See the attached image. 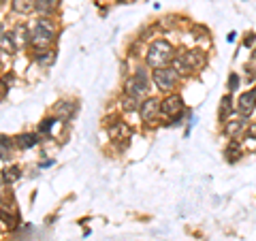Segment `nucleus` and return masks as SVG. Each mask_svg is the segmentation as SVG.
I'll list each match as a JSON object with an SVG mask.
<instances>
[{"instance_id": "nucleus-30", "label": "nucleus", "mask_w": 256, "mask_h": 241, "mask_svg": "<svg viewBox=\"0 0 256 241\" xmlns=\"http://www.w3.org/2000/svg\"><path fill=\"white\" fill-rule=\"evenodd\" d=\"M118 2H126V0H118Z\"/></svg>"}, {"instance_id": "nucleus-19", "label": "nucleus", "mask_w": 256, "mask_h": 241, "mask_svg": "<svg viewBox=\"0 0 256 241\" xmlns=\"http://www.w3.org/2000/svg\"><path fill=\"white\" fill-rule=\"evenodd\" d=\"M120 105H122L124 111L132 114V111H139V105H141V102H139L137 98H132V96H124V98L120 100Z\"/></svg>"}, {"instance_id": "nucleus-5", "label": "nucleus", "mask_w": 256, "mask_h": 241, "mask_svg": "<svg viewBox=\"0 0 256 241\" xmlns=\"http://www.w3.org/2000/svg\"><path fill=\"white\" fill-rule=\"evenodd\" d=\"M254 109H256V88H250L248 92H244L242 96H239L237 111H239V116L248 120V118L254 114Z\"/></svg>"}, {"instance_id": "nucleus-28", "label": "nucleus", "mask_w": 256, "mask_h": 241, "mask_svg": "<svg viewBox=\"0 0 256 241\" xmlns=\"http://www.w3.org/2000/svg\"><path fill=\"white\" fill-rule=\"evenodd\" d=\"M0 36H4V26L2 24H0Z\"/></svg>"}, {"instance_id": "nucleus-2", "label": "nucleus", "mask_w": 256, "mask_h": 241, "mask_svg": "<svg viewBox=\"0 0 256 241\" xmlns=\"http://www.w3.org/2000/svg\"><path fill=\"white\" fill-rule=\"evenodd\" d=\"M124 92L126 96H132V98L137 100H146L148 98V92H150V77H148V70L139 66L137 70H134V75H130L126 79L124 84Z\"/></svg>"}, {"instance_id": "nucleus-12", "label": "nucleus", "mask_w": 256, "mask_h": 241, "mask_svg": "<svg viewBox=\"0 0 256 241\" xmlns=\"http://www.w3.org/2000/svg\"><path fill=\"white\" fill-rule=\"evenodd\" d=\"M60 0H36L34 2V11L41 13V18H50V15L58 9Z\"/></svg>"}, {"instance_id": "nucleus-22", "label": "nucleus", "mask_w": 256, "mask_h": 241, "mask_svg": "<svg viewBox=\"0 0 256 241\" xmlns=\"http://www.w3.org/2000/svg\"><path fill=\"white\" fill-rule=\"evenodd\" d=\"M239 82H242V79H239L237 73H230V75H228V92H230V94L239 90Z\"/></svg>"}, {"instance_id": "nucleus-15", "label": "nucleus", "mask_w": 256, "mask_h": 241, "mask_svg": "<svg viewBox=\"0 0 256 241\" xmlns=\"http://www.w3.org/2000/svg\"><path fill=\"white\" fill-rule=\"evenodd\" d=\"M36 143H38L36 134H30V132H26V134H20V136H15V146H18V148H22V150H30V148H34Z\"/></svg>"}, {"instance_id": "nucleus-14", "label": "nucleus", "mask_w": 256, "mask_h": 241, "mask_svg": "<svg viewBox=\"0 0 256 241\" xmlns=\"http://www.w3.org/2000/svg\"><path fill=\"white\" fill-rule=\"evenodd\" d=\"M109 136L111 139H128V136H130V128H128L124 122H116L109 128Z\"/></svg>"}, {"instance_id": "nucleus-21", "label": "nucleus", "mask_w": 256, "mask_h": 241, "mask_svg": "<svg viewBox=\"0 0 256 241\" xmlns=\"http://www.w3.org/2000/svg\"><path fill=\"white\" fill-rule=\"evenodd\" d=\"M256 43V32H246L244 38H242V45L246 47V50H252Z\"/></svg>"}, {"instance_id": "nucleus-18", "label": "nucleus", "mask_w": 256, "mask_h": 241, "mask_svg": "<svg viewBox=\"0 0 256 241\" xmlns=\"http://www.w3.org/2000/svg\"><path fill=\"white\" fill-rule=\"evenodd\" d=\"M54 60H56V52L54 50L36 52V62L41 64V66H50V64H54Z\"/></svg>"}, {"instance_id": "nucleus-23", "label": "nucleus", "mask_w": 256, "mask_h": 241, "mask_svg": "<svg viewBox=\"0 0 256 241\" xmlns=\"http://www.w3.org/2000/svg\"><path fill=\"white\" fill-rule=\"evenodd\" d=\"M54 124H56V120H54V118H47V120H43V122H41V126H38V130H41V132H50Z\"/></svg>"}, {"instance_id": "nucleus-27", "label": "nucleus", "mask_w": 256, "mask_h": 241, "mask_svg": "<svg viewBox=\"0 0 256 241\" xmlns=\"http://www.w3.org/2000/svg\"><path fill=\"white\" fill-rule=\"evenodd\" d=\"M235 36H237V34H235V32H230V34L226 36V41H228V43H233V41H235Z\"/></svg>"}, {"instance_id": "nucleus-25", "label": "nucleus", "mask_w": 256, "mask_h": 241, "mask_svg": "<svg viewBox=\"0 0 256 241\" xmlns=\"http://www.w3.org/2000/svg\"><path fill=\"white\" fill-rule=\"evenodd\" d=\"M0 50H15L13 47V41H11V36H0Z\"/></svg>"}, {"instance_id": "nucleus-9", "label": "nucleus", "mask_w": 256, "mask_h": 241, "mask_svg": "<svg viewBox=\"0 0 256 241\" xmlns=\"http://www.w3.org/2000/svg\"><path fill=\"white\" fill-rule=\"evenodd\" d=\"M224 158H226V162H230V164L239 162V160L244 158V146L237 139H230L228 146L224 148Z\"/></svg>"}, {"instance_id": "nucleus-1", "label": "nucleus", "mask_w": 256, "mask_h": 241, "mask_svg": "<svg viewBox=\"0 0 256 241\" xmlns=\"http://www.w3.org/2000/svg\"><path fill=\"white\" fill-rule=\"evenodd\" d=\"M173 58H175V50L169 41H164V38H156V41L148 47V54H146V62L152 68L171 66Z\"/></svg>"}, {"instance_id": "nucleus-8", "label": "nucleus", "mask_w": 256, "mask_h": 241, "mask_svg": "<svg viewBox=\"0 0 256 241\" xmlns=\"http://www.w3.org/2000/svg\"><path fill=\"white\" fill-rule=\"evenodd\" d=\"M248 128L246 124V118H230L228 122H224V136H228V139H237L239 134Z\"/></svg>"}, {"instance_id": "nucleus-24", "label": "nucleus", "mask_w": 256, "mask_h": 241, "mask_svg": "<svg viewBox=\"0 0 256 241\" xmlns=\"http://www.w3.org/2000/svg\"><path fill=\"white\" fill-rule=\"evenodd\" d=\"M246 82L248 84H254L256 82V70H254V66H248V64H246Z\"/></svg>"}, {"instance_id": "nucleus-26", "label": "nucleus", "mask_w": 256, "mask_h": 241, "mask_svg": "<svg viewBox=\"0 0 256 241\" xmlns=\"http://www.w3.org/2000/svg\"><path fill=\"white\" fill-rule=\"evenodd\" d=\"M246 134H248V139H254V141H256V122L248 124V128H246Z\"/></svg>"}, {"instance_id": "nucleus-20", "label": "nucleus", "mask_w": 256, "mask_h": 241, "mask_svg": "<svg viewBox=\"0 0 256 241\" xmlns=\"http://www.w3.org/2000/svg\"><path fill=\"white\" fill-rule=\"evenodd\" d=\"M2 173H4L2 178H4V182H6V184H13V182H18V180L22 178V171H20L18 166H9V168H4Z\"/></svg>"}, {"instance_id": "nucleus-6", "label": "nucleus", "mask_w": 256, "mask_h": 241, "mask_svg": "<svg viewBox=\"0 0 256 241\" xmlns=\"http://www.w3.org/2000/svg\"><path fill=\"white\" fill-rule=\"evenodd\" d=\"M139 114L143 118V122H154V120H158V116H162L160 114V100L154 98V96H148L139 105Z\"/></svg>"}, {"instance_id": "nucleus-16", "label": "nucleus", "mask_w": 256, "mask_h": 241, "mask_svg": "<svg viewBox=\"0 0 256 241\" xmlns=\"http://www.w3.org/2000/svg\"><path fill=\"white\" fill-rule=\"evenodd\" d=\"M11 6H13V11L20 13V15H26L30 11H34V2H32V0H13Z\"/></svg>"}, {"instance_id": "nucleus-17", "label": "nucleus", "mask_w": 256, "mask_h": 241, "mask_svg": "<svg viewBox=\"0 0 256 241\" xmlns=\"http://www.w3.org/2000/svg\"><path fill=\"white\" fill-rule=\"evenodd\" d=\"M11 152H13V141L9 139V136L0 134V158H2V160L11 158Z\"/></svg>"}, {"instance_id": "nucleus-13", "label": "nucleus", "mask_w": 256, "mask_h": 241, "mask_svg": "<svg viewBox=\"0 0 256 241\" xmlns=\"http://www.w3.org/2000/svg\"><path fill=\"white\" fill-rule=\"evenodd\" d=\"M75 111H77L75 102H58V105H56V116L62 120H70L75 116Z\"/></svg>"}, {"instance_id": "nucleus-31", "label": "nucleus", "mask_w": 256, "mask_h": 241, "mask_svg": "<svg viewBox=\"0 0 256 241\" xmlns=\"http://www.w3.org/2000/svg\"><path fill=\"white\" fill-rule=\"evenodd\" d=\"M0 2H6V0H0Z\"/></svg>"}, {"instance_id": "nucleus-4", "label": "nucleus", "mask_w": 256, "mask_h": 241, "mask_svg": "<svg viewBox=\"0 0 256 241\" xmlns=\"http://www.w3.org/2000/svg\"><path fill=\"white\" fill-rule=\"evenodd\" d=\"M184 111V100L180 94H166L162 100H160V114L166 118H182Z\"/></svg>"}, {"instance_id": "nucleus-7", "label": "nucleus", "mask_w": 256, "mask_h": 241, "mask_svg": "<svg viewBox=\"0 0 256 241\" xmlns=\"http://www.w3.org/2000/svg\"><path fill=\"white\" fill-rule=\"evenodd\" d=\"M182 58H184V62H186L190 73H196V70H201L207 64V56H205L203 50H190L186 54H182Z\"/></svg>"}, {"instance_id": "nucleus-11", "label": "nucleus", "mask_w": 256, "mask_h": 241, "mask_svg": "<svg viewBox=\"0 0 256 241\" xmlns=\"http://www.w3.org/2000/svg\"><path fill=\"white\" fill-rule=\"evenodd\" d=\"M233 111H235V107H233V96H230V94L222 96V100H220V111H218L220 122H222V124L228 122L230 116H233Z\"/></svg>"}, {"instance_id": "nucleus-10", "label": "nucleus", "mask_w": 256, "mask_h": 241, "mask_svg": "<svg viewBox=\"0 0 256 241\" xmlns=\"http://www.w3.org/2000/svg\"><path fill=\"white\" fill-rule=\"evenodd\" d=\"M11 41H13V47H15V50H20V47L28 45V43L32 41V32H30L26 26H24V24H20V26H15V30H13Z\"/></svg>"}, {"instance_id": "nucleus-3", "label": "nucleus", "mask_w": 256, "mask_h": 241, "mask_svg": "<svg viewBox=\"0 0 256 241\" xmlns=\"http://www.w3.org/2000/svg\"><path fill=\"white\" fill-rule=\"evenodd\" d=\"M180 79H182V75L173 66L154 68V73H152V82H154V86L158 88L160 92H166V94H171L175 88H178Z\"/></svg>"}, {"instance_id": "nucleus-29", "label": "nucleus", "mask_w": 256, "mask_h": 241, "mask_svg": "<svg viewBox=\"0 0 256 241\" xmlns=\"http://www.w3.org/2000/svg\"><path fill=\"white\" fill-rule=\"evenodd\" d=\"M252 60H256V47H254V52H252Z\"/></svg>"}]
</instances>
